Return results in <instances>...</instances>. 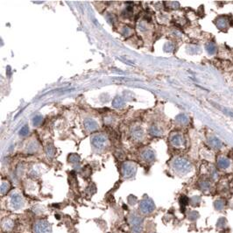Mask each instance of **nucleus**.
I'll return each instance as SVG.
<instances>
[{
  "instance_id": "nucleus-1",
  "label": "nucleus",
  "mask_w": 233,
  "mask_h": 233,
  "mask_svg": "<svg viewBox=\"0 0 233 233\" xmlns=\"http://www.w3.org/2000/svg\"><path fill=\"white\" fill-rule=\"evenodd\" d=\"M129 223L132 233H142L143 232V218L139 215L132 213L128 217Z\"/></svg>"
},
{
  "instance_id": "nucleus-2",
  "label": "nucleus",
  "mask_w": 233,
  "mask_h": 233,
  "mask_svg": "<svg viewBox=\"0 0 233 233\" xmlns=\"http://www.w3.org/2000/svg\"><path fill=\"white\" fill-rule=\"evenodd\" d=\"M173 167L177 172L181 174H187L192 168V166L189 163V161L182 158L175 159L173 162Z\"/></svg>"
},
{
  "instance_id": "nucleus-3",
  "label": "nucleus",
  "mask_w": 233,
  "mask_h": 233,
  "mask_svg": "<svg viewBox=\"0 0 233 233\" xmlns=\"http://www.w3.org/2000/svg\"><path fill=\"white\" fill-rule=\"evenodd\" d=\"M33 233H52V226L47 220L40 219L33 224Z\"/></svg>"
},
{
  "instance_id": "nucleus-4",
  "label": "nucleus",
  "mask_w": 233,
  "mask_h": 233,
  "mask_svg": "<svg viewBox=\"0 0 233 233\" xmlns=\"http://www.w3.org/2000/svg\"><path fill=\"white\" fill-rule=\"evenodd\" d=\"M154 209H155V205L152 199L145 197L141 200V202L140 203V210L142 214L144 215L151 214Z\"/></svg>"
},
{
  "instance_id": "nucleus-5",
  "label": "nucleus",
  "mask_w": 233,
  "mask_h": 233,
  "mask_svg": "<svg viewBox=\"0 0 233 233\" xmlns=\"http://www.w3.org/2000/svg\"><path fill=\"white\" fill-rule=\"evenodd\" d=\"M24 205V200L22 198V196L19 193H13L11 195V199H10V206L12 207L13 209H19L23 207Z\"/></svg>"
},
{
  "instance_id": "nucleus-6",
  "label": "nucleus",
  "mask_w": 233,
  "mask_h": 233,
  "mask_svg": "<svg viewBox=\"0 0 233 233\" xmlns=\"http://www.w3.org/2000/svg\"><path fill=\"white\" fill-rule=\"evenodd\" d=\"M216 26H217V28L221 31H225L229 28L230 26V19L228 17L226 16H219L217 17V19L215 21Z\"/></svg>"
},
{
  "instance_id": "nucleus-7",
  "label": "nucleus",
  "mask_w": 233,
  "mask_h": 233,
  "mask_svg": "<svg viewBox=\"0 0 233 233\" xmlns=\"http://www.w3.org/2000/svg\"><path fill=\"white\" fill-rule=\"evenodd\" d=\"M91 144L96 147V148H103L105 144H106V138L104 137V135L102 134H98V135H96L94 136L92 139H91Z\"/></svg>"
},
{
  "instance_id": "nucleus-8",
  "label": "nucleus",
  "mask_w": 233,
  "mask_h": 233,
  "mask_svg": "<svg viewBox=\"0 0 233 233\" xmlns=\"http://www.w3.org/2000/svg\"><path fill=\"white\" fill-rule=\"evenodd\" d=\"M136 172V168L133 165L130 164V163H127V164H125L123 167H122V173H123V175L124 177L125 178H131L134 175Z\"/></svg>"
},
{
  "instance_id": "nucleus-9",
  "label": "nucleus",
  "mask_w": 233,
  "mask_h": 233,
  "mask_svg": "<svg viewBox=\"0 0 233 233\" xmlns=\"http://www.w3.org/2000/svg\"><path fill=\"white\" fill-rule=\"evenodd\" d=\"M231 160L224 156H219L217 158V166L221 169H227L231 167Z\"/></svg>"
},
{
  "instance_id": "nucleus-10",
  "label": "nucleus",
  "mask_w": 233,
  "mask_h": 233,
  "mask_svg": "<svg viewBox=\"0 0 233 233\" xmlns=\"http://www.w3.org/2000/svg\"><path fill=\"white\" fill-rule=\"evenodd\" d=\"M170 142L171 144L174 145V146H176V147H181L184 145V140L182 138L181 134H174L171 137L170 139Z\"/></svg>"
},
{
  "instance_id": "nucleus-11",
  "label": "nucleus",
  "mask_w": 233,
  "mask_h": 233,
  "mask_svg": "<svg viewBox=\"0 0 233 233\" xmlns=\"http://www.w3.org/2000/svg\"><path fill=\"white\" fill-rule=\"evenodd\" d=\"M14 226V223L11 218H4L2 221V229L4 232H11Z\"/></svg>"
},
{
  "instance_id": "nucleus-12",
  "label": "nucleus",
  "mask_w": 233,
  "mask_h": 233,
  "mask_svg": "<svg viewBox=\"0 0 233 233\" xmlns=\"http://www.w3.org/2000/svg\"><path fill=\"white\" fill-rule=\"evenodd\" d=\"M84 127L86 128V130L92 131H95V130L97 129L98 125L93 119H87V120L84 121Z\"/></svg>"
},
{
  "instance_id": "nucleus-13",
  "label": "nucleus",
  "mask_w": 233,
  "mask_h": 233,
  "mask_svg": "<svg viewBox=\"0 0 233 233\" xmlns=\"http://www.w3.org/2000/svg\"><path fill=\"white\" fill-rule=\"evenodd\" d=\"M205 49H206L208 53L210 54V55L215 54V53H217V50L216 44H215L214 42H212V41L207 42V43L205 44Z\"/></svg>"
},
{
  "instance_id": "nucleus-14",
  "label": "nucleus",
  "mask_w": 233,
  "mask_h": 233,
  "mask_svg": "<svg viewBox=\"0 0 233 233\" xmlns=\"http://www.w3.org/2000/svg\"><path fill=\"white\" fill-rule=\"evenodd\" d=\"M209 145H210L212 148H215V149H219L221 146H222L221 141L217 138H216V137L210 138V140H209Z\"/></svg>"
},
{
  "instance_id": "nucleus-15",
  "label": "nucleus",
  "mask_w": 233,
  "mask_h": 233,
  "mask_svg": "<svg viewBox=\"0 0 233 233\" xmlns=\"http://www.w3.org/2000/svg\"><path fill=\"white\" fill-rule=\"evenodd\" d=\"M179 202H180V205H181V209H184L185 207L188 204L189 200H188V198L186 195H181V197H180Z\"/></svg>"
},
{
  "instance_id": "nucleus-16",
  "label": "nucleus",
  "mask_w": 233,
  "mask_h": 233,
  "mask_svg": "<svg viewBox=\"0 0 233 233\" xmlns=\"http://www.w3.org/2000/svg\"><path fill=\"white\" fill-rule=\"evenodd\" d=\"M143 156H144L145 160H148V161H151V160H153L154 159V152H152L151 150L145 151V152L144 153Z\"/></svg>"
},
{
  "instance_id": "nucleus-17",
  "label": "nucleus",
  "mask_w": 233,
  "mask_h": 233,
  "mask_svg": "<svg viewBox=\"0 0 233 233\" xmlns=\"http://www.w3.org/2000/svg\"><path fill=\"white\" fill-rule=\"evenodd\" d=\"M124 104V100L121 97H116L113 101H112V106L115 108H119Z\"/></svg>"
},
{
  "instance_id": "nucleus-18",
  "label": "nucleus",
  "mask_w": 233,
  "mask_h": 233,
  "mask_svg": "<svg viewBox=\"0 0 233 233\" xmlns=\"http://www.w3.org/2000/svg\"><path fill=\"white\" fill-rule=\"evenodd\" d=\"M10 188V184L7 181H3L1 185V193L2 194H4Z\"/></svg>"
},
{
  "instance_id": "nucleus-19",
  "label": "nucleus",
  "mask_w": 233,
  "mask_h": 233,
  "mask_svg": "<svg viewBox=\"0 0 233 233\" xmlns=\"http://www.w3.org/2000/svg\"><path fill=\"white\" fill-rule=\"evenodd\" d=\"M211 187V183L209 181H203L200 182V188L203 190H208Z\"/></svg>"
},
{
  "instance_id": "nucleus-20",
  "label": "nucleus",
  "mask_w": 233,
  "mask_h": 233,
  "mask_svg": "<svg viewBox=\"0 0 233 233\" xmlns=\"http://www.w3.org/2000/svg\"><path fill=\"white\" fill-rule=\"evenodd\" d=\"M177 121L181 125H186L188 122V118L186 116V115L181 114V115H179V116H177Z\"/></svg>"
},
{
  "instance_id": "nucleus-21",
  "label": "nucleus",
  "mask_w": 233,
  "mask_h": 233,
  "mask_svg": "<svg viewBox=\"0 0 233 233\" xmlns=\"http://www.w3.org/2000/svg\"><path fill=\"white\" fill-rule=\"evenodd\" d=\"M215 208L217 210H221L224 208V201L223 200H217L215 202Z\"/></svg>"
},
{
  "instance_id": "nucleus-22",
  "label": "nucleus",
  "mask_w": 233,
  "mask_h": 233,
  "mask_svg": "<svg viewBox=\"0 0 233 233\" xmlns=\"http://www.w3.org/2000/svg\"><path fill=\"white\" fill-rule=\"evenodd\" d=\"M19 133H20V135H22V136H26L27 133H29V128H28V126H24V127H22L21 130L19 131Z\"/></svg>"
},
{
  "instance_id": "nucleus-23",
  "label": "nucleus",
  "mask_w": 233,
  "mask_h": 233,
  "mask_svg": "<svg viewBox=\"0 0 233 233\" xmlns=\"http://www.w3.org/2000/svg\"><path fill=\"white\" fill-rule=\"evenodd\" d=\"M79 157L77 155H71L69 157V161L71 162V163H78L79 162Z\"/></svg>"
},
{
  "instance_id": "nucleus-24",
  "label": "nucleus",
  "mask_w": 233,
  "mask_h": 233,
  "mask_svg": "<svg viewBox=\"0 0 233 233\" xmlns=\"http://www.w3.org/2000/svg\"><path fill=\"white\" fill-rule=\"evenodd\" d=\"M42 121V116H36L33 118V125H39V124Z\"/></svg>"
},
{
  "instance_id": "nucleus-25",
  "label": "nucleus",
  "mask_w": 233,
  "mask_h": 233,
  "mask_svg": "<svg viewBox=\"0 0 233 233\" xmlns=\"http://www.w3.org/2000/svg\"><path fill=\"white\" fill-rule=\"evenodd\" d=\"M199 203H200V197H198V196H194L191 199V203L193 204V206L198 205Z\"/></svg>"
},
{
  "instance_id": "nucleus-26",
  "label": "nucleus",
  "mask_w": 233,
  "mask_h": 233,
  "mask_svg": "<svg viewBox=\"0 0 233 233\" xmlns=\"http://www.w3.org/2000/svg\"><path fill=\"white\" fill-rule=\"evenodd\" d=\"M197 217H198V214H197L195 211H192V212L189 214V216H188V218H189L190 220H195Z\"/></svg>"
}]
</instances>
